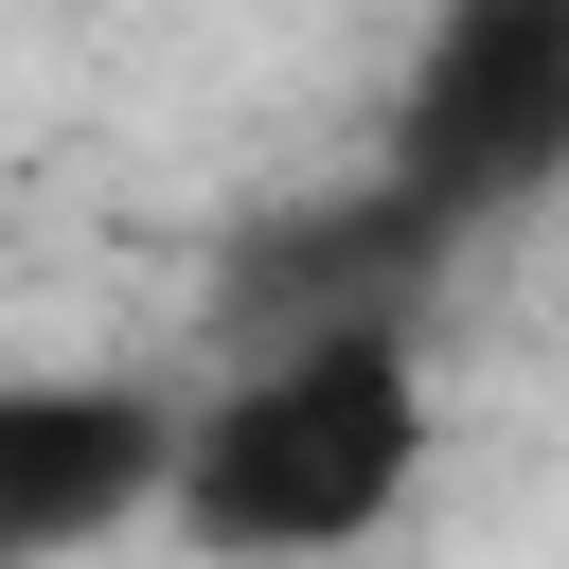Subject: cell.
Returning <instances> with one entry per match:
<instances>
[{"mask_svg": "<svg viewBox=\"0 0 569 569\" xmlns=\"http://www.w3.org/2000/svg\"><path fill=\"white\" fill-rule=\"evenodd\" d=\"M462 249L569 178V0H427V53L391 89V160Z\"/></svg>", "mask_w": 569, "mask_h": 569, "instance_id": "cell-2", "label": "cell"}, {"mask_svg": "<svg viewBox=\"0 0 569 569\" xmlns=\"http://www.w3.org/2000/svg\"><path fill=\"white\" fill-rule=\"evenodd\" d=\"M409 480H427V320L249 338L231 391L178 409V445H160V516L213 569H320V551L391 533Z\"/></svg>", "mask_w": 569, "mask_h": 569, "instance_id": "cell-1", "label": "cell"}, {"mask_svg": "<svg viewBox=\"0 0 569 569\" xmlns=\"http://www.w3.org/2000/svg\"><path fill=\"white\" fill-rule=\"evenodd\" d=\"M462 267V231L409 196V178H338V196H284L267 231H231L213 267V338H302V320H427V284Z\"/></svg>", "mask_w": 569, "mask_h": 569, "instance_id": "cell-3", "label": "cell"}, {"mask_svg": "<svg viewBox=\"0 0 569 569\" xmlns=\"http://www.w3.org/2000/svg\"><path fill=\"white\" fill-rule=\"evenodd\" d=\"M178 409L124 373H0V569H53L124 516H160Z\"/></svg>", "mask_w": 569, "mask_h": 569, "instance_id": "cell-4", "label": "cell"}]
</instances>
